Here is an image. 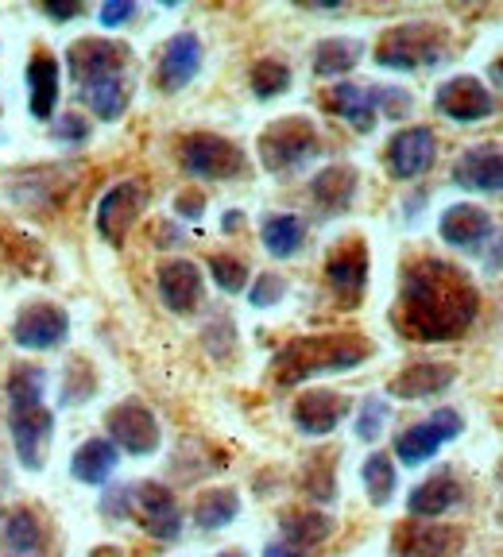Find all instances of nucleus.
<instances>
[{
	"label": "nucleus",
	"instance_id": "obj_1",
	"mask_svg": "<svg viewBox=\"0 0 503 557\" xmlns=\"http://www.w3.org/2000/svg\"><path fill=\"white\" fill-rule=\"evenodd\" d=\"M480 310L473 278L445 260H415L403 271L395 325L410 341H453L469 330Z\"/></svg>",
	"mask_w": 503,
	"mask_h": 557
},
{
	"label": "nucleus",
	"instance_id": "obj_2",
	"mask_svg": "<svg viewBox=\"0 0 503 557\" xmlns=\"http://www.w3.org/2000/svg\"><path fill=\"white\" fill-rule=\"evenodd\" d=\"M9 426H12V445H16L24 469H39L44 465L47 437H51L54 418L44 407V372L39 368H16L9 380Z\"/></svg>",
	"mask_w": 503,
	"mask_h": 557
},
{
	"label": "nucleus",
	"instance_id": "obj_3",
	"mask_svg": "<svg viewBox=\"0 0 503 557\" xmlns=\"http://www.w3.org/2000/svg\"><path fill=\"white\" fill-rule=\"evenodd\" d=\"M372 348L360 337H298L291 345H283L271 360V372L283 387L291 383H303L310 375H326V372H345L356 368L368 357Z\"/></svg>",
	"mask_w": 503,
	"mask_h": 557
},
{
	"label": "nucleus",
	"instance_id": "obj_4",
	"mask_svg": "<svg viewBox=\"0 0 503 557\" xmlns=\"http://www.w3.org/2000/svg\"><path fill=\"white\" fill-rule=\"evenodd\" d=\"M445 54V35L442 27L430 24H403L383 32L380 47H376V62L391 70H418V66H438Z\"/></svg>",
	"mask_w": 503,
	"mask_h": 557
},
{
	"label": "nucleus",
	"instance_id": "obj_5",
	"mask_svg": "<svg viewBox=\"0 0 503 557\" xmlns=\"http://www.w3.org/2000/svg\"><path fill=\"white\" fill-rule=\"evenodd\" d=\"M183 166L194 178H236L244 174V151L236 144H229L225 136H213V132H194L183 139Z\"/></svg>",
	"mask_w": 503,
	"mask_h": 557
},
{
	"label": "nucleus",
	"instance_id": "obj_6",
	"mask_svg": "<svg viewBox=\"0 0 503 557\" xmlns=\"http://www.w3.org/2000/svg\"><path fill=\"white\" fill-rule=\"evenodd\" d=\"M318 151V132L303 116H283L260 136V159L268 171H286L298 166L303 159H310Z\"/></svg>",
	"mask_w": 503,
	"mask_h": 557
},
{
	"label": "nucleus",
	"instance_id": "obj_7",
	"mask_svg": "<svg viewBox=\"0 0 503 557\" xmlns=\"http://www.w3.org/2000/svg\"><path fill=\"white\" fill-rule=\"evenodd\" d=\"M128 507L151 539L171 542V539H179V531H183V515H179V504H174L171 487L156 484V480H148V484H139V487H128Z\"/></svg>",
	"mask_w": 503,
	"mask_h": 557
},
{
	"label": "nucleus",
	"instance_id": "obj_8",
	"mask_svg": "<svg viewBox=\"0 0 503 557\" xmlns=\"http://www.w3.org/2000/svg\"><path fill=\"white\" fill-rule=\"evenodd\" d=\"M461 426H465V422H461L457 410H450V407L434 410L426 422H418V426H410L407 434L395 437V457H400L403 465L430 461L445 442H453V437L461 434Z\"/></svg>",
	"mask_w": 503,
	"mask_h": 557
},
{
	"label": "nucleus",
	"instance_id": "obj_9",
	"mask_svg": "<svg viewBox=\"0 0 503 557\" xmlns=\"http://www.w3.org/2000/svg\"><path fill=\"white\" fill-rule=\"evenodd\" d=\"M105 430H109L113 445H121L124 453H136V457H148V453L159 449V422L139 403H121V407L109 410Z\"/></svg>",
	"mask_w": 503,
	"mask_h": 557
},
{
	"label": "nucleus",
	"instance_id": "obj_10",
	"mask_svg": "<svg viewBox=\"0 0 503 557\" xmlns=\"http://www.w3.org/2000/svg\"><path fill=\"white\" fill-rule=\"evenodd\" d=\"M132 59V51L116 39H78L70 47V70L82 86H94L105 78H121L124 62Z\"/></svg>",
	"mask_w": 503,
	"mask_h": 557
},
{
	"label": "nucleus",
	"instance_id": "obj_11",
	"mask_svg": "<svg viewBox=\"0 0 503 557\" xmlns=\"http://www.w3.org/2000/svg\"><path fill=\"white\" fill-rule=\"evenodd\" d=\"M144 201H148V194H144L139 183L113 186V190L101 198V206H97V233H101L109 244H124V236H128L132 221L139 218Z\"/></svg>",
	"mask_w": 503,
	"mask_h": 557
},
{
	"label": "nucleus",
	"instance_id": "obj_12",
	"mask_svg": "<svg viewBox=\"0 0 503 557\" xmlns=\"http://www.w3.org/2000/svg\"><path fill=\"white\" fill-rule=\"evenodd\" d=\"M434 156H438V139L430 128H403L400 136L388 144V171L395 178H418L434 166Z\"/></svg>",
	"mask_w": 503,
	"mask_h": 557
},
{
	"label": "nucleus",
	"instance_id": "obj_13",
	"mask_svg": "<svg viewBox=\"0 0 503 557\" xmlns=\"http://www.w3.org/2000/svg\"><path fill=\"white\" fill-rule=\"evenodd\" d=\"M434 104H438V113H445L450 121H457V124L484 121V116H492V109H495L492 94H488L477 78H469V74H461V78L445 82V86L438 89Z\"/></svg>",
	"mask_w": 503,
	"mask_h": 557
},
{
	"label": "nucleus",
	"instance_id": "obj_14",
	"mask_svg": "<svg viewBox=\"0 0 503 557\" xmlns=\"http://www.w3.org/2000/svg\"><path fill=\"white\" fill-rule=\"evenodd\" d=\"M70 333V318L59 306H27L12 325V341L20 348H54Z\"/></svg>",
	"mask_w": 503,
	"mask_h": 557
},
{
	"label": "nucleus",
	"instance_id": "obj_15",
	"mask_svg": "<svg viewBox=\"0 0 503 557\" xmlns=\"http://www.w3.org/2000/svg\"><path fill=\"white\" fill-rule=\"evenodd\" d=\"M453 183L461 190H477V194H503V151L492 144H480L469 148L453 166Z\"/></svg>",
	"mask_w": 503,
	"mask_h": 557
},
{
	"label": "nucleus",
	"instance_id": "obj_16",
	"mask_svg": "<svg viewBox=\"0 0 503 557\" xmlns=\"http://www.w3.org/2000/svg\"><path fill=\"white\" fill-rule=\"evenodd\" d=\"M438 233H442V240L453 244V248L477 252L480 244H488L495 236V225H492V213H484L480 206H450L442 213Z\"/></svg>",
	"mask_w": 503,
	"mask_h": 557
},
{
	"label": "nucleus",
	"instance_id": "obj_17",
	"mask_svg": "<svg viewBox=\"0 0 503 557\" xmlns=\"http://www.w3.org/2000/svg\"><path fill=\"white\" fill-rule=\"evenodd\" d=\"M198 66H201L198 35H194V32L174 35L171 44L163 47V62H159V86H163L167 94H179V89L194 82Z\"/></svg>",
	"mask_w": 503,
	"mask_h": 557
},
{
	"label": "nucleus",
	"instance_id": "obj_18",
	"mask_svg": "<svg viewBox=\"0 0 503 557\" xmlns=\"http://www.w3.org/2000/svg\"><path fill=\"white\" fill-rule=\"evenodd\" d=\"M159 298L167 310L191 313L201 302V271L191 260H171L159 268Z\"/></svg>",
	"mask_w": 503,
	"mask_h": 557
},
{
	"label": "nucleus",
	"instance_id": "obj_19",
	"mask_svg": "<svg viewBox=\"0 0 503 557\" xmlns=\"http://www.w3.org/2000/svg\"><path fill=\"white\" fill-rule=\"evenodd\" d=\"M326 278H330V287L338 290L345 302L360 298V290H365V283H368V252H365V244H360V240L341 244L338 252L330 256V263H326Z\"/></svg>",
	"mask_w": 503,
	"mask_h": 557
},
{
	"label": "nucleus",
	"instance_id": "obj_20",
	"mask_svg": "<svg viewBox=\"0 0 503 557\" xmlns=\"http://www.w3.org/2000/svg\"><path fill=\"white\" fill-rule=\"evenodd\" d=\"M348 414V399L338 392H306L295 403V426L310 437H321L338 430V422Z\"/></svg>",
	"mask_w": 503,
	"mask_h": 557
},
{
	"label": "nucleus",
	"instance_id": "obj_21",
	"mask_svg": "<svg viewBox=\"0 0 503 557\" xmlns=\"http://www.w3.org/2000/svg\"><path fill=\"white\" fill-rule=\"evenodd\" d=\"M465 546V534L453 527H403L395 534L400 557H457Z\"/></svg>",
	"mask_w": 503,
	"mask_h": 557
},
{
	"label": "nucleus",
	"instance_id": "obj_22",
	"mask_svg": "<svg viewBox=\"0 0 503 557\" xmlns=\"http://www.w3.org/2000/svg\"><path fill=\"white\" fill-rule=\"evenodd\" d=\"M453 375H457L453 364H410L388 383V392L400 399H430V395H442L450 387Z\"/></svg>",
	"mask_w": 503,
	"mask_h": 557
},
{
	"label": "nucleus",
	"instance_id": "obj_23",
	"mask_svg": "<svg viewBox=\"0 0 503 557\" xmlns=\"http://www.w3.org/2000/svg\"><path fill=\"white\" fill-rule=\"evenodd\" d=\"M27 89H32L35 121H51L54 104H59V62L51 54H32V62H27Z\"/></svg>",
	"mask_w": 503,
	"mask_h": 557
},
{
	"label": "nucleus",
	"instance_id": "obj_24",
	"mask_svg": "<svg viewBox=\"0 0 503 557\" xmlns=\"http://www.w3.org/2000/svg\"><path fill=\"white\" fill-rule=\"evenodd\" d=\"M457 504H461V484L450 472H438V476H430L426 484H418L415 492H410L407 511L415 515V519H438V515H445Z\"/></svg>",
	"mask_w": 503,
	"mask_h": 557
},
{
	"label": "nucleus",
	"instance_id": "obj_25",
	"mask_svg": "<svg viewBox=\"0 0 503 557\" xmlns=\"http://www.w3.org/2000/svg\"><path fill=\"white\" fill-rule=\"evenodd\" d=\"M310 194L326 213H341V209H348L356 198V171L345 163L326 166V171L310 183Z\"/></svg>",
	"mask_w": 503,
	"mask_h": 557
},
{
	"label": "nucleus",
	"instance_id": "obj_26",
	"mask_svg": "<svg viewBox=\"0 0 503 557\" xmlns=\"http://www.w3.org/2000/svg\"><path fill=\"white\" fill-rule=\"evenodd\" d=\"M333 113L345 116L356 132H372L376 128V89H360V86H333L326 97Z\"/></svg>",
	"mask_w": 503,
	"mask_h": 557
},
{
	"label": "nucleus",
	"instance_id": "obj_27",
	"mask_svg": "<svg viewBox=\"0 0 503 557\" xmlns=\"http://www.w3.org/2000/svg\"><path fill=\"white\" fill-rule=\"evenodd\" d=\"M113 469H116V445L105 442V437L86 442L74 453V461H70V472H74V480H82V484H105V480L113 476Z\"/></svg>",
	"mask_w": 503,
	"mask_h": 557
},
{
	"label": "nucleus",
	"instance_id": "obj_28",
	"mask_svg": "<svg viewBox=\"0 0 503 557\" xmlns=\"http://www.w3.org/2000/svg\"><path fill=\"white\" fill-rule=\"evenodd\" d=\"M360 54H365L360 39H345V35L321 39L318 51H314V70H318L321 78H338V74H345V70H353L360 62Z\"/></svg>",
	"mask_w": 503,
	"mask_h": 557
},
{
	"label": "nucleus",
	"instance_id": "obj_29",
	"mask_svg": "<svg viewBox=\"0 0 503 557\" xmlns=\"http://www.w3.org/2000/svg\"><path fill=\"white\" fill-rule=\"evenodd\" d=\"M263 248H268L271 256H279V260H286V256H295L298 248H303V221L295 218V213H275V218L263 221Z\"/></svg>",
	"mask_w": 503,
	"mask_h": 557
},
{
	"label": "nucleus",
	"instance_id": "obj_30",
	"mask_svg": "<svg viewBox=\"0 0 503 557\" xmlns=\"http://www.w3.org/2000/svg\"><path fill=\"white\" fill-rule=\"evenodd\" d=\"M0 539L4 546L16 549V554H35V549L44 546V531H39V519H35L27 507H16L0 519Z\"/></svg>",
	"mask_w": 503,
	"mask_h": 557
},
{
	"label": "nucleus",
	"instance_id": "obj_31",
	"mask_svg": "<svg viewBox=\"0 0 503 557\" xmlns=\"http://www.w3.org/2000/svg\"><path fill=\"white\" fill-rule=\"evenodd\" d=\"M236 511H241L236 492L218 487V492H206V496L198 499V507H194V522H198L201 531H221V527H229V522L236 519Z\"/></svg>",
	"mask_w": 503,
	"mask_h": 557
},
{
	"label": "nucleus",
	"instance_id": "obj_32",
	"mask_svg": "<svg viewBox=\"0 0 503 557\" xmlns=\"http://www.w3.org/2000/svg\"><path fill=\"white\" fill-rule=\"evenodd\" d=\"M321 539H330V519L326 515H314V511H295L283 519V542L286 546H295L298 554L310 546H318Z\"/></svg>",
	"mask_w": 503,
	"mask_h": 557
},
{
	"label": "nucleus",
	"instance_id": "obj_33",
	"mask_svg": "<svg viewBox=\"0 0 503 557\" xmlns=\"http://www.w3.org/2000/svg\"><path fill=\"white\" fill-rule=\"evenodd\" d=\"M86 101L101 121H116V116H124V109H128V89H124L121 78H105V82L86 86Z\"/></svg>",
	"mask_w": 503,
	"mask_h": 557
},
{
	"label": "nucleus",
	"instance_id": "obj_34",
	"mask_svg": "<svg viewBox=\"0 0 503 557\" xmlns=\"http://www.w3.org/2000/svg\"><path fill=\"white\" fill-rule=\"evenodd\" d=\"M365 487L376 507H383L391 499V492H395V465H391L388 453H372L365 461Z\"/></svg>",
	"mask_w": 503,
	"mask_h": 557
},
{
	"label": "nucleus",
	"instance_id": "obj_35",
	"mask_svg": "<svg viewBox=\"0 0 503 557\" xmlns=\"http://www.w3.org/2000/svg\"><path fill=\"white\" fill-rule=\"evenodd\" d=\"M286 86H291V70L283 66V62L275 59H260L256 66H252V94L256 97H279L286 94Z\"/></svg>",
	"mask_w": 503,
	"mask_h": 557
},
{
	"label": "nucleus",
	"instance_id": "obj_36",
	"mask_svg": "<svg viewBox=\"0 0 503 557\" xmlns=\"http://www.w3.org/2000/svg\"><path fill=\"white\" fill-rule=\"evenodd\" d=\"M209 275L218 278L221 290H229V295H241L244 283H248V263L233 260V256H213V260H209Z\"/></svg>",
	"mask_w": 503,
	"mask_h": 557
},
{
	"label": "nucleus",
	"instance_id": "obj_37",
	"mask_svg": "<svg viewBox=\"0 0 503 557\" xmlns=\"http://www.w3.org/2000/svg\"><path fill=\"white\" fill-rule=\"evenodd\" d=\"M388 403L380 399V395H372V399H365V407H360V414H356V437H365V442H376L383 430V422H388Z\"/></svg>",
	"mask_w": 503,
	"mask_h": 557
},
{
	"label": "nucleus",
	"instance_id": "obj_38",
	"mask_svg": "<svg viewBox=\"0 0 503 557\" xmlns=\"http://www.w3.org/2000/svg\"><path fill=\"white\" fill-rule=\"evenodd\" d=\"M286 295V278L283 275H260V283L252 287V306H275Z\"/></svg>",
	"mask_w": 503,
	"mask_h": 557
},
{
	"label": "nucleus",
	"instance_id": "obj_39",
	"mask_svg": "<svg viewBox=\"0 0 503 557\" xmlns=\"http://www.w3.org/2000/svg\"><path fill=\"white\" fill-rule=\"evenodd\" d=\"M132 16H136V4H132V0H109V4L101 9L105 27H121L124 20H132Z\"/></svg>",
	"mask_w": 503,
	"mask_h": 557
},
{
	"label": "nucleus",
	"instance_id": "obj_40",
	"mask_svg": "<svg viewBox=\"0 0 503 557\" xmlns=\"http://www.w3.org/2000/svg\"><path fill=\"white\" fill-rule=\"evenodd\" d=\"M376 104H383L391 116H403L410 109V97L403 89H376Z\"/></svg>",
	"mask_w": 503,
	"mask_h": 557
},
{
	"label": "nucleus",
	"instance_id": "obj_41",
	"mask_svg": "<svg viewBox=\"0 0 503 557\" xmlns=\"http://www.w3.org/2000/svg\"><path fill=\"white\" fill-rule=\"evenodd\" d=\"M174 209H179V218H201V209H206V198L201 194H183V198L174 201Z\"/></svg>",
	"mask_w": 503,
	"mask_h": 557
},
{
	"label": "nucleus",
	"instance_id": "obj_42",
	"mask_svg": "<svg viewBox=\"0 0 503 557\" xmlns=\"http://www.w3.org/2000/svg\"><path fill=\"white\" fill-rule=\"evenodd\" d=\"M59 136L62 139H86L89 128H86V121H82V116H62V121H59Z\"/></svg>",
	"mask_w": 503,
	"mask_h": 557
},
{
	"label": "nucleus",
	"instance_id": "obj_43",
	"mask_svg": "<svg viewBox=\"0 0 503 557\" xmlns=\"http://www.w3.org/2000/svg\"><path fill=\"white\" fill-rule=\"evenodd\" d=\"M44 12L54 20H70V16H78V4H44Z\"/></svg>",
	"mask_w": 503,
	"mask_h": 557
},
{
	"label": "nucleus",
	"instance_id": "obj_44",
	"mask_svg": "<svg viewBox=\"0 0 503 557\" xmlns=\"http://www.w3.org/2000/svg\"><path fill=\"white\" fill-rule=\"evenodd\" d=\"M263 557H303L295 546H286V542H271L268 549H263Z\"/></svg>",
	"mask_w": 503,
	"mask_h": 557
},
{
	"label": "nucleus",
	"instance_id": "obj_45",
	"mask_svg": "<svg viewBox=\"0 0 503 557\" xmlns=\"http://www.w3.org/2000/svg\"><path fill=\"white\" fill-rule=\"evenodd\" d=\"M89 557H121V549H116V546H97Z\"/></svg>",
	"mask_w": 503,
	"mask_h": 557
},
{
	"label": "nucleus",
	"instance_id": "obj_46",
	"mask_svg": "<svg viewBox=\"0 0 503 557\" xmlns=\"http://www.w3.org/2000/svg\"><path fill=\"white\" fill-rule=\"evenodd\" d=\"M233 228H241V213H225V233H233Z\"/></svg>",
	"mask_w": 503,
	"mask_h": 557
},
{
	"label": "nucleus",
	"instance_id": "obj_47",
	"mask_svg": "<svg viewBox=\"0 0 503 557\" xmlns=\"http://www.w3.org/2000/svg\"><path fill=\"white\" fill-rule=\"evenodd\" d=\"M492 74H495V82H500V86H503V59H500V62H495V66H492Z\"/></svg>",
	"mask_w": 503,
	"mask_h": 557
},
{
	"label": "nucleus",
	"instance_id": "obj_48",
	"mask_svg": "<svg viewBox=\"0 0 503 557\" xmlns=\"http://www.w3.org/2000/svg\"><path fill=\"white\" fill-rule=\"evenodd\" d=\"M218 557H244V554H233V549H229V554H218Z\"/></svg>",
	"mask_w": 503,
	"mask_h": 557
}]
</instances>
